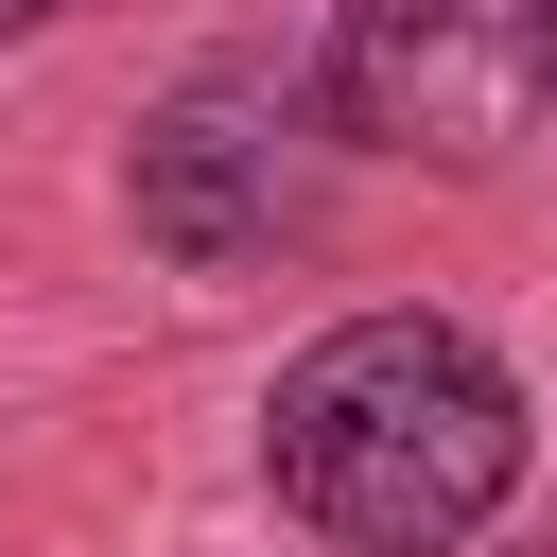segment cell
Returning a JSON list of instances; mask_svg holds the SVG:
<instances>
[{
  "instance_id": "obj_2",
  "label": "cell",
  "mask_w": 557,
  "mask_h": 557,
  "mask_svg": "<svg viewBox=\"0 0 557 557\" xmlns=\"http://www.w3.org/2000/svg\"><path fill=\"white\" fill-rule=\"evenodd\" d=\"M313 104L383 157H505L557 122V0H331Z\"/></svg>"
},
{
  "instance_id": "obj_4",
  "label": "cell",
  "mask_w": 557,
  "mask_h": 557,
  "mask_svg": "<svg viewBox=\"0 0 557 557\" xmlns=\"http://www.w3.org/2000/svg\"><path fill=\"white\" fill-rule=\"evenodd\" d=\"M17 17H52V0H0V35H17Z\"/></svg>"
},
{
  "instance_id": "obj_1",
  "label": "cell",
  "mask_w": 557,
  "mask_h": 557,
  "mask_svg": "<svg viewBox=\"0 0 557 557\" xmlns=\"http://www.w3.org/2000/svg\"><path fill=\"white\" fill-rule=\"evenodd\" d=\"M261 487L331 557H453L522 487V383L453 313H348L261 400Z\"/></svg>"
},
{
  "instance_id": "obj_3",
  "label": "cell",
  "mask_w": 557,
  "mask_h": 557,
  "mask_svg": "<svg viewBox=\"0 0 557 557\" xmlns=\"http://www.w3.org/2000/svg\"><path fill=\"white\" fill-rule=\"evenodd\" d=\"M313 157H331L313 104H278L261 70H209L139 122V244L191 261V278H244L313 226Z\"/></svg>"
}]
</instances>
